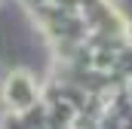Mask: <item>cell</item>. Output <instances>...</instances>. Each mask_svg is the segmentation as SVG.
I'll return each mask as SVG.
<instances>
[{"mask_svg": "<svg viewBox=\"0 0 132 129\" xmlns=\"http://www.w3.org/2000/svg\"><path fill=\"white\" fill-rule=\"evenodd\" d=\"M6 98H9V104H15V108H28V104L34 101L31 77H25V74H15V77L9 80V86H6Z\"/></svg>", "mask_w": 132, "mask_h": 129, "instance_id": "obj_1", "label": "cell"}]
</instances>
